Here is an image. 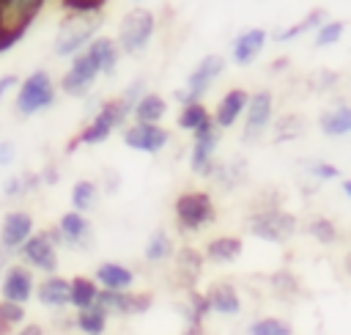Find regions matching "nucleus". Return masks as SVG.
<instances>
[{
    "label": "nucleus",
    "mask_w": 351,
    "mask_h": 335,
    "mask_svg": "<svg viewBox=\"0 0 351 335\" xmlns=\"http://www.w3.org/2000/svg\"><path fill=\"white\" fill-rule=\"evenodd\" d=\"M16 335H44V330H41V324H27V327H22Z\"/></svg>",
    "instance_id": "42"
},
{
    "label": "nucleus",
    "mask_w": 351,
    "mask_h": 335,
    "mask_svg": "<svg viewBox=\"0 0 351 335\" xmlns=\"http://www.w3.org/2000/svg\"><path fill=\"white\" fill-rule=\"evenodd\" d=\"M96 74H99V63H96V58H93L90 52H85L82 58L74 60L71 71L63 77V88H66L69 93H74V96H82V93L88 91V85L93 82Z\"/></svg>",
    "instance_id": "13"
},
{
    "label": "nucleus",
    "mask_w": 351,
    "mask_h": 335,
    "mask_svg": "<svg viewBox=\"0 0 351 335\" xmlns=\"http://www.w3.org/2000/svg\"><path fill=\"white\" fill-rule=\"evenodd\" d=\"M321 16H324V14H321V11H315L313 16H307V19H304V22H299L296 27H291V30H285V33H280L277 38H280V41H282V38H291V36H296V33H302L304 27H310V25H315V22H318Z\"/></svg>",
    "instance_id": "39"
},
{
    "label": "nucleus",
    "mask_w": 351,
    "mask_h": 335,
    "mask_svg": "<svg viewBox=\"0 0 351 335\" xmlns=\"http://www.w3.org/2000/svg\"><path fill=\"white\" fill-rule=\"evenodd\" d=\"M14 162V143L11 140H0V165Z\"/></svg>",
    "instance_id": "40"
},
{
    "label": "nucleus",
    "mask_w": 351,
    "mask_h": 335,
    "mask_svg": "<svg viewBox=\"0 0 351 335\" xmlns=\"http://www.w3.org/2000/svg\"><path fill=\"white\" fill-rule=\"evenodd\" d=\"M33 233V220L27 211H8L0 228V242L5 250H16L22 247Z\"/></svg>",
    "instance_id": "10"
},
{
    "label": "nucleus",
    "mask_w": 351,
    "mask_h": 335,
    "mask_svg": "<svg viewBox=\"0 0 351 335\" xmlns=\"http://www.w3.org/2000/svg\"><path fill=\"white\" fill-rule=\"evenodd\" d=\"M239 253H241V239H236V236L211 239L208 247H206V258L214 261V264H228V261H233Z\"/></svg>",
    "instance_id": "22"
},
{
    "label": "nucleus",
    "mask_w": 351,
    "mask_h": 335,
    "mask_svg": "<svg viewBox=\"0 0 351 335\" xmlns=\"http://www.w3.org/2000/svg\"><path fill=\"white\" fill-rule=\"evenodd\" d=\"M206 302H208V310H214L219 316H236L241 310V299H239L236 288L228 286V283L211 286L208 294H206Z\"/></svg>",
    "instance_id": "16"
},
{
    "label": "nucleus",
    "mask_w": 351,
    "mask_h": 335,
    "mask_svg": "<svg viewBox=\"0 0 351 335\" xmlns=\"http://www.w3.org/2000/svg\"><path fill=\"white\" fill-rule=\"evenodd\" d=\"M49 102H52V82H49V77L44 71H36L22 82V91H19V99H16V110L22 115H30V113L47 107Z\"/></svg>",
    "instance_id": "5"
},
{
    "label": "nucleus",
    "mask_w": 351,
    "mask_h": 335,
    "mask_svg": "<svg viewBox=\"0 0 351 335\" xmlns=\"http://www.w3.org/2000/svg\"><path fill=\"white\" fill-rule=\"evenodd\" d=\"M151 30H154V16L145 8H134L121 22V47L126 52H137L151 38Z\"/></svg>",
    "instance_id": "6"
},
{
    "label": "nucleus",
    "mask_w": 351,
    "mask_h": 335,
    "mask_svg": "<svg viewBox=\"0 0 351 335\" xmlns=\"http://www.w3.org/2000/svg\"><path fill=\"white\" fill-rule=\"evenodd\" d=\"M22 255L36 269H44V272L58 269V250L47 233H30V239L22 244Z\"/></svg>",
    "instance_id": "8"
},
{
    "label": "nucleus",
    "mask_w": 351,
    "mask_h": 335,
    "mask_svg": "<svg viewBox=\"0 0 351 335\" xmlns=\"http://www.w3.org/2000/svg\"><path fill=\"white\" fill-rule=\"evenodd\" d=\"M96 283L104 286V291H129V286L134 283L132 269H126L123 264L115 261H104L96 269Z\"/></svg>",
    "instance_id": "15"
},
{
    "label": "nucleus",
    "mask_w": 351,
    "mask_h": 335,
    "mask_svg": "<svg viewBox=\"0 0 351 335\" xmlns=\"http://www.w3.org/2000/svg\"><path fill=\"white\" fill-rule=\"evenodd\" d=\"M33 275L25 269V266H11L3 277V299L5 302H14V305H25L30 297H33Z\"/></svg>",
    "instance_id": "11"
},
{
    "label": "nucleus",
    "mask_w": 351,
    "mask_h": 335,
    "mask_svg": "<svg viewBox=\"0 0 351 335\" xmlns=\"http://www.w3.org/2000/svg\"><path fill=\"white\" fill-rule=\"evenodd\" d=\"M96 305L110 316H132V313H145L151 308V297L148 294H129V291H99Z\"/></svg>",
    "instance_id": "7"
},
{
    "label": "nucleus",
    "mask_w": 351,
    "mask_h": 335,
    "mask_svg": "<svg viewBox=\"0 0 351 335\" xmlns=\"http://www.w3.org/2000/svg\"><path fill=\"white\" fill-rule=\"evenodd\" d=\"M99 200V187L93 181H77L74 189H71V203H74V211H90Z\"/></svg>",
    "instance_id": "25"
},
{
    "label": "nucleus",
    "mask_w": 351,
    "mask_h": 335,
    "mask_svg": "<svg viewBox=\"0 0 351 335\" xmlns=\"http://www.w3.org/2000/svg\"><path fill=\"white\" fill-rule=\"evenodd\" d=\"M14 82H16L14 77H3V80H0V96H3V93H5L11 85H14Z\"/></svg>",
    "instance_id": "43"
},
{
    "label": "nucleus",
    "mask_w": 351,
    "mask_h": 335,
    "mask_svg": "<svg viewBox=\"0 0 351 335\" xmlns=\"http://www.w3.org/2000/svg\"><path fill=\"white\" fill-rule=\"evenodd\" d=\"M321 129H324L326 135H335V137L346 135V132L351 129V110H348V107H337L335 113H326V115L321 118Z\"/></svg>",
    "instance_id": "28"
},
{
    "label": "nucleus",
    "mask_w": 351,
    "mask_h": 335,
    "mask_svg": "<svg viewBox=\"0 0 351 335\" xmlns=\"http://www.w3.org/2000/svg\"><path fill=\"white\" fill-rule=\"evenodd\" d=\"M107 0H66V8H74L80 14H96L99 5H104Z\"/></svg>",
    "instance_id": "37"
},
{
    "label": "nucleus",
    "mask_w": 351,
    "mask_h": 335,
    "mask_svg": "<svg viewBox=\"0 0 351 335\" xmlns=\"http://www.w3.org/2000/svg\"><path fill=\"white\" fill-rule=\"evenodd\" d=\"M96 297H99V286L93 280H88V277L69 280V305H74L77 310L96 305Z\"/></svg>",
    "instance_id": "20"
},
{
    "label": "nucleus",
    "mask_w": 351,
    "mask_h": 335,
    "mask_svg": "<svg viewBox=\"0 0 351 335\" xmlns=\"http://www.w3.org/2000/svg\"><path fill=\"white\" fill-rule=\"evenodd\" d=\"M343 36V22H329V25H324L321 30H318V38H315V44L318 47H324V44H332V41H337Z\"/></svg>",
    "instance_id": "36"
},
{
    "label": "nucleus",
    "mask_w": 351,
    "mask_h": 335,
    "mask_svg": "<svg viewBox=\"0 0 351 335\" xmlns=\"http://www.w3.org/2000/svg\"><path fill=\"white\" fill-rule=\"evenodd\" d=\"M310 173L318 176V178H337V176H340L337 168H335V165H326V162H313V165H310Z\"/></svg>",
    "instance_id": "38"
},
{
    "label": "nucleus",
    "mask_w": 351,
    "mask_h": 335,
    "mask_svg": "<svg viewBox=\"0 0 351 335\" xmlns=\"http://www.w3.org/2000/svg\"><path fill=\"white\" fill-rule=\"evenodd\" d=\"M58 236H60V242H66V244L82 247L85 239L90 236V225H88V220H85L80 211H66V214L60 217Z\"/></svg>",
    "instance_id": "18"
},
{
    "label": "nucleus",
    "mask_w": 351,
    "mask_h": 335,
    "mask_svg": "<svg viewBox=\"0 0 351 335\" xmlns=\"http://www.w3.org/2000/svg\"><path fill=\"white\" fill-rule=\"evenodd\" d=\"M178 269L186 272V277L192 280V277L200 272V255H197L192 247H184V250L178 253Z\"/></svg>",
    "instance_id": "34"
},
{
    "label": "nucleus",
    "mask_w": 351,
    "mask_h": 335,
    "mask_svg": "<svg viewBox=\"0 0 351 335\" xmlns=\"http://www.w3.org/2000/svg\"><path fill=\"white\" fill-rule=\"evenodd\" d=\"M263 41H266V33H263V30H247V33H241V36L236 38L233 58H236L239 63H250V60L258 55V49L263 47Z\"/></svg>",
    "instance_id": "23"
},
{
    "label": "nucleus",
    "mask_w": 351,
    "mask_h": 335,
    "mask_svg": "<svg viewBox=\"0 0 351 335\" xmlns=\"http://www.w3.org/2000/svg\"><path fill=\"white\" fill-rule=\"evenodd\" d=\"M170 253H173L170 236H167L165 231L151 233V239H148V244H145V258H148V261H165Z\"/></svg>",
    "instance_id": "30"
},
{
    "label": "nucleus",
    "mask_w": 351,
    "mask_h": 335,
    "mask_svg": "<svg viewBox=\"0 0 351 335\" xmlns=\"http://www.w3.org/2000/svg\"><path fill=\"white\" fill-rule=\"evenodd\" d=\"M41 3L44 0H0V52L25 33Z\"/></svg>",
    "instance_id": "1"
},
{
    "label": "nucleus",
    "mask_w": 351,
    "mask_h": 335,
    "mask_svg": "<svg viewBox=\"0 0 351 335\" xmlns=\"http://www.w3.org/2000/svg\"><path fill=\"white\" fill-rule=\"evenodd\" d=\"M176 217L184 231H200L214 222V203L206 192H184L176 200Z\"/></svg>",
    "instance_id": "2"
},
{
    "label": "nucleus",
    "mask_w": 351,
    "mask_h": 335,
    "mask_svg": "<svg viewBox=\"0 0 351 335\" xmlns=\"http://www.w3.org/2000/svg\"><path fill=\"white\" fill-rule=\"evenodd\" d=\"M206 121H208L206 107H203V104H197V102L186 104V110H184V113H181V118H178V124H181L184 129H197V126H203Z\"/></svg>",
    "instance_id": "32"
},
{
    "label": "nucleus",
    "mask_w": 351,
    "mask_h": 335,
    "mask_svg": "<svg viewBox=\"0 0 351 335\" xmlns=\"http://www.w3.org/2000/svg\"><path fill=\"white\" fill-rule=\"evenodd\" d=\"M88 52L96 58V63H99V71H110V69L115 66V60H118V52H115V41H110V38H96V41L88 47Z\"/></svg>",
    "instance_id": "26"
},
{
    "label": "nucleus",
    "mask_w": 351,
    "mask_h": 335,
    "mask_svg": "<svg viewBox=\"0 0 351 335\" xmlns=\"http://www.w3.org/2000/svg\"><path fill=\"white\" fill-rule=\"evenodd\" d=\"M96 27H99V14H77V16H71L60 27V33L55 38V55H71L74 49H80L93 36Z\"/></svg>",
    "instance_id": "4"
},
{
    "label": "nucleus",
    "mask_w": 351,
    "mask_h": 335,
    "mask_svg": "<svg viewBox=\"0 0 351 335\" xmlns=\"http://www.w3.org/2000/svg\"><path fill=\"white\" fill-rule=\"evenodd\" d=\"M247 104V93L244 91H230L222 102H219V107H217V126H230L236 118H239V113H241V107Z\"/></svg>",
    "instance_id": "24"
},
{
    "label": "nucleus",
    "mask_w": 351,
    "mask_h": 335,
    "mask_svg": "<svg viewBox=\"0 0 351 335\" xmlns=\"http://www.w3.org/2000/svg\"><path fill=\"white\" fill-rule=\"evenodd\" d=\"M296 231V220L288 211H277V209H266L250 217V233L266 242H285L291 239Z\"/></svg>",
    "instance_id": "3"
},
{
    "label": "nucleus",
    "mask_w": 351,
    "mask_h": 335,
    "mask_svg": "<svg viewBox=\"0 0 351 335\" xmlns=\"http://www.w3.org/2000/svg\"><path fill=\"white\" fill-rule=\"evenodd\" d=\"M25 319V308L14 302H0V335H8L14 327H19Z\"/></svg>",
    "instance_id": "31"
},
{
    "label": "nucleus",
    "mask_w": 351,
    "mask_h": 335,
    "mask_svg": "<svg viewBox=\"0 0 351 335\" xmlns=\"http://www.w3.org/2000/svg\"><path fill=\"white\" fill-rule=\"evenodd\" d=\"M274 132H277V140H291V137H296V135L302 132V121H299L296 115L280 118L277 126H274Z\"/></svg>",
    "instance_id": "35"
},
{
    "label": "nucleus",
    "mask_w": 351,
    "mask_h": 335,
    "mask_svg": "<svg viewBox=\"0 0 351 335\" xmlns=\"http://www.w3.org/2000/svg\"><path fill=\"white\" fill-rule=\"evenodd\" d=\"M123 143L132 146V148H137V151L154 154V151L165 148L167 132L162 126H156V124H137V126H132V129L123 132Z\"/></svg>",
    "instance_id": "12"
},
{
    "label": "nucleus",
    "mask_w": 351,
    "mask_h": 335,
    "mask_svg": "<svg viewBox=\"0 0 351 335\" xmlns=\"http://www.w3.org/2000/svg\"><path fill=\"white\" fill-rule=\"evenodd\" d=\"M247 335H291V324L282 321V319H274V316H266V319H258L247 327Z\"/></svg>",
    "instance_id": "29"
},
{
    "label": "nucleus",
    "mask_w": 351,
    "mask_h": 335,
    "mask_svg": "<svg viewBox=\"0 0 351 335\" xmlns=\"http://www.w3.org/2000/svg\"><path fill=\"white\" fill-rule=\"evenodd\" d=\"M165 110H167V104H165V99L162 96H154V93H148L140 104H137V121L140 124H156L162 115H165Z\"/></svg>",
    "instance_id": "27"
},
{
    "label": "nucleus",
    "mask_w": 351,
    "mask_h": 335,
    "mask_svg": "<svg viewBox=\"0 0 351 335\" xmlns=\"http://www.w3.org/2000/svg\"><path fill=\"white\" fill-rule=\"evenodd\" d=\"M38 299H41V305H47V308H63V305H69V280L66 277H47L41 286H38Z\"/></svg>",
    "instance_id": "19"
},
{
    "label": "nucleus",
    "mask_w": 351,
    "mask_h": 335,
    "mask_svg": "<svg viewBox=\"0 0 351 335\" xmlns=\"http://www.w3.org/2000/svg\"><path fill=\"white\" fill-rule=\"evenodd\" d=\"M217 148V126L206 121L195 129V148H192V170L195 173H211V154Z\"/></svg>",
    "instance_id": "9"
},
{
    "label": "nucleus",
    "mask_w": 351,
    "mask_h": 335,
    "mask_svg": "<svg viewBox=\"0 0 351 335\" xmlns=\"http://www.w3.org/2000/svg\"><path fill=\"white\" fill-rule=\"evenodd\" d=\"M269 115H271V96H269L266 91H261V93H255L252 102H250L247 126H244V140H247V143H255V140L263 135V129H266V124H269Z\"/></svg>",
    "instance_id": "14"
},
{
    "label": "nucleus",
    "mask_w": 351,
    "mask_h": 335,
    "mask_svg": "<svg viewBox=\"0 0 351 335\" xmlns=\"http://www.w3.org/2000/svg\"><path fill=\"white\" fill-rule=\"evenodd\" d=\"M74 324H77V330L82 335H101L107 330V313L99 305H88V308L77 310Z\"/></svg>",
    "instance_id": "21"
},
{
    "label": "nucleus",
    "mask_w": 351,
    "mask_h": 335,
    "mask_svg": "<svg viewBox=\"0 0 351 335\" xmlns=\"http://www.w3.org/2000/svg\"><path fill=\"white\" fill-rule=\"evenodd\" d=\"M222 66H225V60H222L219 55L203 58L200 66H197V69L192 71V77H189V96H186V99H197V96L211 85V80L222 71Z\"/></svg>",
    "instance_id": "17"
},
{
    "label": "nucleus",
    "mask_w": 351,
    "mask_h": 335,
    "mask_svg": "<svg viewBox=\"0 0 351 335\" xmlns=\"http://www.w3.org/2000/svg\"><path fill=\"white\" fill-rule=\"evenodd\" d=\"M19 189H25V184H22V178H11V181L5 184V192H8V195H16Z\"/></svg>",
    "instance_id": "41"
},
{
    "label": "nucleus",
    "mask_w": 351,
    "mask_h": 335,
    "mask_svg": "<svg viewBox=\"0 0 351 335\" xmlns=\"http://www.w3.org/2000/svg\"><path fill=\"white\" fill-rule=\"evenodd\" d=\"M307 231H310L318 242H324V244H329V242H335V239H337V228H335L329 220H324V217H321V220H313Z\"/></svg>",
    "instance_id": "33"
}]
</instances>
